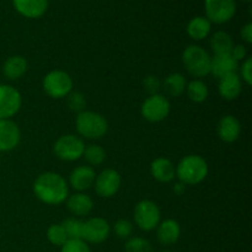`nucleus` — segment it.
I'll use <instances>...</instances> for the list:
<instances>
[{
    "mask_svg": "<svg viewBox=\"0 0 252 252\" xmlns=\"http://www.w3.org/2000/svg\"><path fill=\"white\" fill-rule=\"evenodd\" d=\"M33 193L44 204L58 206L64 203L69 196L66 180L58 172L47 171L38 175L33 182Z\"/></svg>",
    "mask_w": 252,
    "mask_h": 252,
    "instance_id": "nucleus-1",
    "label": "nucleus"
},
{
    "mask_svg": "<svg viewBox=\"0 0 252 252\" xmlns=\"http://www.w3.org/2000/svg\"><path fill=\"white\" fill-rule=\"evenodd\" d=\"M209 172L208 164L201 155H186L176 166V177L184 185H198L207 179Z\"/></svg>",
    "mask_w": 252,
    "mask_h": 252,
    "instance_id": "nucleus-2",
    "label": "nucleus"
},
{
    "mask_svg": "<svg viewBox=\"0 0 252 252\" xmlns=\"http://www.w3.org/2000/svg\"><path fill=\"white\" fill-rule=\"evenodd\" d=\"M182 63L189 75L196 79L206 78L211 74L212 57L203 47L189 44L182 53Z\"/></svg>",
    "mask_w": 252,
    "mask_h": 252,
    "instance_id": "nucleus-3",
    "label": "nucleus"
},
{
    "mask_svg": "<svg viewBox=\"0 0 252 252\" xmlns=\"http://www.w3.org/2000/svg\"><path fill=\"white\" fill-rule=\"evenodd\" d=\"M75 127L81 137L96 140L105 137L108 130V122L101 113L85 110L76 116Z\"/></svg>",
    "mask_w": 252,
    "mask_h": 252,
    "instance_id": "nucleus-4",
    "label": "nucleus"
},
{
    "mask_svg": "<svg viewBox=\"0 0 252 252\" xmlns=\"http://www.w3.org/2000/svg\"><path fill=\"white\" fill-rule=\"evenodd\" d=\"M73 86L74 83L71 76L66 71L59 70V69L46 74L42 81V88L44 93L49 97L56 98V100L66 97L73 91Z\"/></svg>",
    "mask_w": 252,
    "mask_h": 252,
    "instance_id": "nucleus-5",
    "label": "nucleus"
},
{
    "mask_svg": "<svg viewBox=\"0 0 252 252\" xmlns=\"http://www.w3.org/2000/svg\"><path fill=\"white\" fill-rule=\"evenodd\" d=\"M133 218L140 230L152 231L157 229L161 221V212L155 202L150 199H143L134 207Z\"/></svg>",
    "mask_w": 252,
    "mask_h": 252,
    "instance_id": "nucleus-6",
    "label": "nucleus"
},
{
    "mask_svg": "<svg viewBox=\"0 0 252 252\" xmlns=\"http://www.w3.org/2000/svg\"><path fill=\"white\" fill-rule=\"evenodd\" d=\"M85 144L83 139L75 134L61 135L53 145V153L59 160L76 161L83 158Z\"/></svg>",
    "mask_w": 252,
    "mask_h": 252,
    "instance_id": "nucleus-7",
    "label": "nucleus"
},
{
    "mask_svg": "<svg viewBox=\"0 0 252 252\" xmlns=\"http://www.w3.org/2000/svg\"><path fill=\"white\" fill-rule=\"evenodd\" d=\"M170 111H171V105H170L169 98L160 94L149 95V97L143 101L142 107H140L143 118L152 123L166 120L170 115Z\"/></svg>",
    "mask_w": 252,
    "mask_h": 252,
    "instance_id": "nucleus-8",
    "label": "nucleus"
},
{
    "mask_svg": "<svg viewBox=\"0 0 252 252\" xmlns=\"http://www.w3.org/2000/svg\"><path fill=\"white\" fill-rule=\"evenodd\" d=\"M207 19L211 24H225L236 12L235 0H204Z\"/></svg>",
    "mask_w": 252,
    "mask_h": 252,
    "instance_id": "nucleus-9",
    "label": "nucleus"
},
{
    "mask_svg": "<svg viewBox=\"0 0 252 252\" xmlns=\"http://www.w3.org/2000/svg\"><path fill=\"white\" fill-rule=\"evenodd\" d=\"M22 106V97L16 88L7 84L0 85V120H11Z\"/></svg>",
    "mask_w": 252,
    "mask_h": 252,
    "instance_id": "nucleus-10",
    "label": "nucleus"
},
{
    "mask_svg": "<svg viewBox=\"0 0 252 252\" xmlns=\"http://www.w3.org/2000/svg\"><path fill=\"white\" fill-rule=\"evenodd\" d=\"M121 184H122V177L117 170L105 169L96 175L94 186L98 196L102 198H111L120 191Z\"/></svg>",
    "mask_w": 252,
    "mask_h": 252,
    "instance_id": "nucleus-11",
    "label": "nucleus"
},
{
    "mask_svg": "<svg viewBox=\"0 0 252 252\" xmlns=\"http://www.w3.org/2000/svg\"><path fill=\"white\" fill-rule=\"evenodd\" d=\"M111 234V226L106 219L95 217L90 218L83 224V236L81 240L86 244H101L108 239Z\"/></svg>",
    "mask_w": 252,
    "mask_h": 252,
    "instance_id": "nucleus-12",
    "label": "nucleus"
},
{
    "mask_svg": "<svg viewBox=\"0 0 252 252\" xmlns=\"http://www.w3.org/2000/svg\"><path fill=\"white\" fill-rule=\"evenodd\" d=\"M21 140V130L11 120H0V152H11Z\"/></svg>",
    "mask_w": 252,
    "mask_h": 252,
    "instance_id": "nucleus-13",
    "label": "nucleus"
},
{
    "mask_svg": "<svg viewBox=\"0 0 252 252\" xmlns=\"http://www.w3.org/2000/svg\"><path fill=\"white\" fill-rule=\"evenodd\" d=\"M96 179V172L93 166L80 165L71 171L69 176V184L76 192H85L94 186Z\"/></svg>",
    "mask_w": 252,
    "mask_h": 252,
    "instance_id": "nucleus-14",
    "label": "nucleus"
},
{
    "mask_svg": "<svg viewBox=\"0 0 252 252\" xmlns=\"http://www.w3.org/2000/svg\"><path fill=\"white\" fill-rule=\"evenodd\" d=\"M218 137L225 143H234L241 134V123L235 116L226 115L219 120L217 126Z\"/></svg>",
    "mask_w": 252,
    "mask_h": 252,
    "instance_id": "nucleus-15",
    "label": "nucleus"
},
{
    "mask_svg": "<svg viewBox=\"0 0 252 252\" xmlns=\"http://www.w3.org/2000/svg\"><path fill=\"white\" fill-rule=\"evenodd\" d=\"M218 91L221 98L226 101L236 100L243 93V81L238 73H231L219 79Z\"/></svg>",
    "mask_w": 252,
    "mask_h": 252,
    "instance_id": "nucleus-16",
    "label": "nucleus"
},
{
    "mask_svg": "<svg viewBox=\"0 0 252 252\" xmlns=\"http://www.w3.org/2000/svg\"><path fill=\"white\" fill-rule=\"evenodd\" d=\"M150 174L161 184H169L176 177V166L167 158H157L150 164Z\"/></svg>",
    "mask_w": 252,
    "mask_h": 252,
    "instance_id": "nucleus-17",
    "label": "nucleus"
},
{
    "mask_svg": "<svg viewBox=\"0 0 252 252\" xmlns=\"http://www.w3.org/2000/svg\"><path fill=\"white\" fill-rule=\"evenodd\" d=\"M181 226L175 219H165L157 226V238L161 245L171 246L179 241Z\"/></svg>",
    "mask_w": 252,
    "mask_h": 252,
    "instance_id": "nucleus-18",
    "label": "nucleus"
},
{
    "mask_svg": "<svg viewBox=\"0 0 252 252\" xmlns=\"http://www.w3.org/2000/svg\"><path fill=\"white\" fill-rule=\"evenodd\" d=\"M16 11L27 19H38L46 14L48 0H12Z\"/></svg>",
    "mask_w": 252,
    "mask_h": 252,
    "instance_id": "nucleus-19",
    "label": "nucleus"
},
{
    "mask_svg": "<svg viewBox=\"0 0 252 252\" xmlns=\"http://www.w3.org/2000/svg\"><path fill=\"white\" fill-rule=\"evenodd\" d=\"M65 202L66 208L75 217L89 216L94 208L93 198L85 192H76L71 196H68Z\"/></svg>",
    "mask_w": 252,
    "mask_h": 252,
    "instance_id": "nucleus-20",
    "label": "nucleus"
},
{
    "mask_svg": "<svg viewBox=\"0 0 252 252\" xmlns=\"http://www.w3.org/2000/svg\"><path fill=\"white\" fill-rule=\"evenodd\" d=\"M239 69V63L231 57V54H217L212 57L211 74L216 78L220 79L228 74L236 73Z\"/></svg>",
    "mask_w": 252,
    "mask_h": 252,
    "instance_id": "nucleus-21",
    "label": "nucleus"
},
{
    "mask_svg": "<svg viewBox=\"0 0 252 252\" xmlns=\"http://www.w3.org/2000/svg\"><path fill=\"white\" fill-rule=\"evenodd\" d=\"M29 63L21 56H11L2 64V74L9 80H17L27 73Z\"/></svg>",
    "mask_w": 252,
    "mask_h": 252,
    "instance_id": "nucleus-22",
    "label": "nucleus"
},
{
    "mask_svg": "<svg viewBox=\"0 0 252 252\" xmlns=\"http://www.w3.org/2000/svg\"><path fill=\"white\" fill-rule=\"evenodd\" d=\"M212 24L207 17L196 16L187 24V33L193 41H202L211 33Z\"/></svg>",
    "mask_w": 252,
    "mask_h": 252,
    "instance_id": "nucleus-23",
    "label": "nucleus"
},
{
    "mask_svg": "<svg viewBox=\"0 0 252 252\" xmlns=\"http://www.w3.org/2000/svg\"><path fill=\"white\" fill-rule=\"evenodd\" d=\"M186 78L180 73L169 74L164 80V90L170 97H180L186 91Z\"/></svg>",
    "mask_w": 252,
    "mask_h": 252,
    "instance_id": "nucleus-24",
    "label": "nucleus"
},
{
    "mask_svg": "<svg viewBox=\"0 0 252 252\" xmlns=\"http://www.w3.org/2000/svg\"><path fill=\"white\" fill-rule=\"evenodd\" d=\"M233 47V38L228 32L217 31L212 36L211 48L214 52V56H217V54H230Z\"/></svg>",
    "mask_w": 252,
    "mask_h": 252,
    "instance_id": "nucleus-25",
    "label": "nucleus"
},
{
    "mask_svg": "<svg viewBox=\"0 0 252 252\" xmlns=\"http://www.w3.org/2000/svg\"><path fill=\"white\" fill-rule=\"evenodd\" d=\"M189 98L196 103H202L208 98L209 89L202 79H193L187 83L186 91Z\"/></svg>",
    "mask_w": 252,
    "mask_h": 252,
    "instance_id": "nucleus-26",
    "label": "nucleus"
},
{
    "mask_svg": "<svg viewBox=\"0 0 252 252\" xmlns=\"http://www.w3.org/2000/svg\"><path fill=\"white\" fill-rule=\"evenodd\" d=\"M83 158L86 160L89 166H98L106 160V152L100 145L91 144L85 147Z\"/></svg>",
    "mask_w": 252,
    "mask_h": 252,
    "instance_id": "nucleus-27",
    "label": "nucleus"
},
{
    "mask_svg": "<svg viewBox=\"0 0 252 252\" xmlns=\"http://www.w3.org/2000/svg\"><path fill=\"white\" fill-rule=\"evenodd\" d=\"M83 224L84 221H81L78 218H68L63 220L62 226L65 230L68 240H81V236H83Z\"/></svg>",
    "mask_w": 252,
    "mask_h": 252,
    "instance_id": "nucleus-28",
    "label": "nucleus"
},
{
    "mask_svg": "<svg viewBox=\"0 0 252 252\" xmlns=\"http://www.w3.org/2000/svg\"><path fill=\"white\" fill-rule=\"evenodd\" d=\"M47 239L52 245L59 246V248H62L68 241V236L62 224H52L47 229Z\"/></svg>",
    "mask_w": 252,
    "mask_h": 252,
    "instance_id": "nucleus-29",
    "label": "nucleus"
},
{
    "mask_svg": "<svg viewBox=\"0 0 252 252\" xmlns=\"http://www.w3.org/2000/svg\"><path fill=\"white\" fill-rule=\"evenodd\" d=\"M125 252H154V249L147 239L132 236L126 241Z\"/></svg>",
    "mask_w": 252,
    "mask_h": 252,
    "instance_id": "nucleus-30",
    "label": "nucleus"
},
{
    "mask_svg": "<svg viewBox=\"0 0 252 252\" xmlns=\"http://www.w3.org/2000/svg\"><path fill=\"white\" fill-rule=\"evenodd\" d=\"M66 103H68V107L70 108L73 112L80 113L83 112V111H85V96L81 93H79V91H71V93L66 96Z\"/></svg>",
    "mask_w": 252,
    "mask_h": 252,
    "instance_id": "nucleus-31",
    "label": "nucleus"
},
{
    "mask_svg": "<svg viewBox=\"0 0 252 252\" xmlns=\"http://www.w3.org/2000/svg\"><path fill=\"white\" fill-rule=\"evenodd\" d=\"M113 231L120 239L128 240L129 238H132L133 224L127 219H118L113 225Z\"/></svg>",
    "mask_w": 252,
    "mask_h": 252,
    "instance_id": "nucleus-32",
    "label": "nucleus"
},
{
    "mask_svg": "<svg viewBox=\"0 0 252 252\" xmlns=\"http://www.w3.org/2000/svg\"><path fill=\"white\" fill-rule=\"evenodd\" d=\"M61 252H91L84 240H68L61 248Z\"/></svg>",
    "mask_w": 252,
    "mask_h": 252,
    "instance_id": "nucleus-33",
    "label": "nucleus"
},
{
    "mask_svg": "<svg viewBox=\"0 0 252 252\" xmlns=\"http://www.w3.org/2000/svg\"><path fill=\"white\" fill-rule=\"evenodd\" d=\"M239 70H240V74H239V76H240L241 81H244V83L246 84L248 86H251L252 84V58H246L245 61L243 62V64H241V66L239 68Z\"/></svg>",
    "mask_w": 252,
    "mask_h": 252,
    "instance_id": "nucleus-34",
    "label": "nucleus"
},
{
    "mask_svg": "<svg viewBox=\"0 0 252 252\" xmlns=\"http://www.w3.org/2000/svg\"><path fill=\"white\" fill-rule=\"evenodd\" d=\"M143 85H144L145 90H147L150 95H155V94H158V91H159L160 89V80L158 76L149 75L144 79Z\"/></svg>",
    "mask_w": 252,
    "mask_h": 252,
    "instance_id": "nucleus-35",
    "label": "nucleus"
},
{
    "mask_svg": "<svg viewBox=\"0 0 252 252\" xmlns=\"http://www.w3.org/2000/svg\"><path fill=\"white\" fill-rule=\"evenodd\" d=\"M230 54L238 63L239 62H244L248 58V57H246L248 56V51H246V47L243 46V44H234Z\"/></svg>",
    "mask_w": 252,
    "mask_h": 252,
    "instance_id": "nucleus-36",
    "label": "nucleus"
},
{
    "mask_svg": "<svg viewBox=\"0 0 252 252\" xmlns=\"http://www.w3.org/2000/svg\"><path fill=\"white\" fill-rule=\"evenodd\" d=\"M240 34H241V38H243L246 43L248 44L252 43V24L251 22H248V24H246L245 26L241 29Z\"/></svg>",
    "mask_w": 252,
    "mask_h": 252,
    "instance_id": "nucleus-37",
    "label": "nucleus"
},
{
    "mask_svg": "<svg viewBox=\"0 0 252 252\" xmlns=\"http://www.w3.org/2000/svg\"><path fill=\"white\" fill-rule=\"evenodd\" d=\"M185 189H186V185H184L182 182H177V184L174 186V192L177 194V196L184 193Z\"/></svg>",
    "mask_w": 252,
    "mask_h": 252,
    "instance_id": "nucleus-38",
    "label": "nucleus"
},
{
    "mask_svg": "<svg viewBox=\"0 0 252 252\" xmlns=\"http://www.w3.org/2000/svg\"><path fill=\"white\" fill-rule=\"evenodd\" d=\"M241 1H245V2H250L251 0H241Z\"/></svg>",
    "mask_w": 252,
    "mask_h": 252,
    "instance_id": "nucleus-39",
    "label": "nucleus"
},
{
    "mask_svg": "<svg viewBox=\"0 0 252 252\" xmlns=\"http://www.w3.org/2000/svg\"><path fill=\"white\" fill-rule=\"evenodd\" d=\"M162 252H171V251H162Z\"/></svg>",
    "mask_w": 252,
    "mask_h": 252,
    "instance_id": "nucleus-40",
    "label": "nucleus"
}]
</instances>
